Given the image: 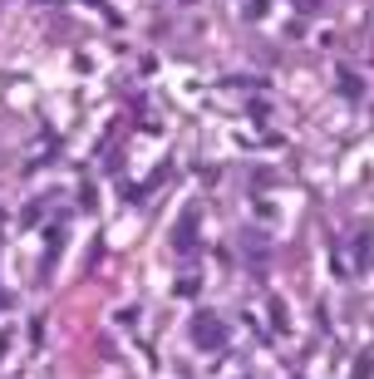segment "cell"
Here are the masks:
<instances>
[{"instance_id":"7a4b0ae2","label":"cell","mask_w":374,"mask_h":379,"mask_svg":"<svg viewBox=\"0 0 374 379\" xmlns=\"http://www.w3.org/2000/svg\"><path fill=\"white\" fill-rule=\"evenodd\" d=\"M173 246H178V251H187V246H192V212L182 217V227L173 232Z\"/></svg>"},{"instance_id":"6da1fadb","label":"cell","mask_w":374,"mask_h":379,"mask_svg":"<svg viewBox=\"0 0 374 379\" xmlns=\"http://www.w3.org/2000/svg\"><path fill=\"white\" fill-rule=\"evenodd\" d=\"M227 340V325L212 315V310H202L197 320H192V345H202V350H217Z\"/></svg>"}]
</instances>
